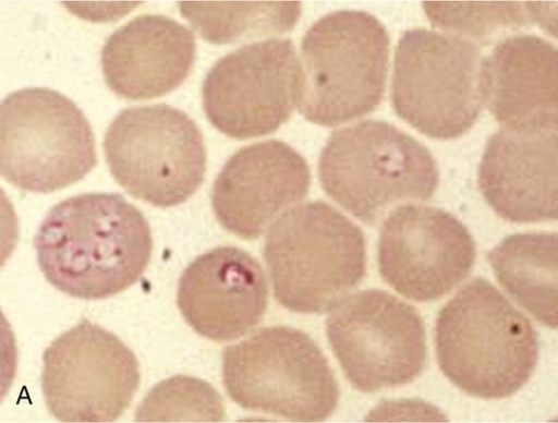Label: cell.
Masks as SVG:
<instances>
[{
  "instance_id": "8",
  "label": "cell",
  "mask_w": 558,
  "mask_h": 423,
  "mask_svg": "<svg viewBox=\"0 0 558 423\" xmlns=\"http://www.w3.org/2000/svg\"><path fill=\"white\" fill-rule=\"evenodd\" d=\"M98 165L96 138L77 106L61 93L29 87L0 108V173L19 190L51 194Z\"/></svg>"
},
{
  "instance_id": "10",
  "label": "cell",
  "mask_w": 558,
  "mask_h": 423,
  "mask_svg": "<svg viewBox=\"0 0 558 423\" xmlns=\"http://www.w3.org/2000/svg\"><path fill=\"white\" fill-rule=\"evenodd\" d=\"M327 334L347 379L362 392L409 385L427 362L424 318L385 291H362L339 303Z\"/></svg>"
},
{
  "instance_id": "15",
  "label": "cell",
  "mask_w": 558,
  "mask_h": 423,
  "mask_svg": "<svg viewBox=\"0 0 558 423\" xmlns=\"http://www.w3.org/2000/svg\"><path fill=\"white\" fill-rule=\"evenodd\" d=\"M269 289L260 264L232 246L215 249L182 273L177 303L203 338L239 340L254 330L266 314Z\"/></svg>"
},
{
  "instance_id": "16",
  "label": "cell",
  "mask_w": 558,
  "mask_h": 423,
  "mask_svg": "<svg viewBox=\"0 0 558 423\" xmlns=\"http://www.w3.org/2000/svg\"><path fill=\"white\" fill-rule=\"evenodd\" d=\"M478 184L504 220H557V124L504 126L488 141Z\"/></svg>"
},
{
  "instance_id": "4",
  "label": "cell",
  "mask_w": 558,
  "mask_h": 423,
  "mask_svg": "<svg viewBox=\"0 0 558 423\" xmlns=\"http://www.w3.org/2000/svg\"><path fill=\"white\" fill-rule=\"evenodd\" d=\"M323 190L356 219L378 223L395 205L428 201L439 170L427 147L385 121H362L336 131L322 150Z\"/></svg>"
},
{
  "instance_id": "14",
  "label": "cell",
  "mask_w": 558,
  "mask_h": 423,
  "mask_svg": "<svg viewBox=\"0 0 558 423\" xmlns=\"http://www.w3.org/2000/svg\"><path fill=\"white\" fill-rule=\"evenodd\" d=\"M311 181L303 156L283 141H264L241 149L223 166L213 186V209L228 232L256 241L279 215L307 196Z\"/></svg>"
},
{
  "instance_id": "21",
  "label": "cell",
  "mask_w": 558,
  "mask_h": 423,
  "mask_svg": "<svg viewBox=\"0 0 558 423\" xmlns=\"http://www.w3.org/2000/svg\"><path fill=\"white\" fill-rule=\"evenodd\" d=\"M520 2H425L424 10L435 28L468 38L478 45L500 31L518 29L539 22L538 8Z\"/></svg>"
},
{
  "instance_id": "19",
  "label": "cell",
  "mask_w": 558,
  "mask_h": 423,
  "mask_svg": "<svg viewBox=\"0 0 558 423\" xmlns=\"http://www.w3.org/2000/svg\"><path fill=\"white\" fill-rule=\"evenodd\" d=\"M505 290L537 321L558 326L557 234L525 232L508 237L488 254Z\"/></svg>"
},
{
  "instance_id": "22",
  "label": "cell",
  "mask_w": 558,
  "mask_h": 423,
  "mask_svg": "<svg viewBox=\"0 0 558 423\" xmlns=\"http://www.w3.org/2000/svg\"><path fill=\"white\" fill-rule=\"evenodd\" d=\"M225 418L220 395L208 383L187 375L157 385L135 412L136 422H221Z\"/></svg>"
},
{
  "instance_id": "5",
  "label": "cell",
  "mask_w": 558,
  "mask_h": 423,
  "mask_svg": "<svg viewBox=\"0 0 558 423\" xmlns=\"http://www.w3.org/2000/svg\"><path fill=\"white\" fill-rule=\"evenodd\" d=\"M390 36L374 15L339 11L319 19L302 41L298 107L320 126L374 112L387 86Z\"/></svg>"
},
{
  "instance_id": "7",
  "label": "cell",
  "mask_w": 558,
  "mask_h": 423,
  "mask_svg": "<svg viewBox=\"0 0 558 423\" xmlns=\"http://www.w3.org/2000/svg\"><path fill=\"white\" fill-rule=\"evenodd\" d=\"M480 46L426 28L399 39L391 99L400 119L438 140L466 134L484 107Z\"/></svg>"
},
{
  "instance_id": "6",
  "label": "cell",
  "mask_w": 558,
  "mask_h": 423,
  "mask_svg": "<svg viewBox=\"0 0 558 423\" xmlns=\"http://www.w3.org/2000/svg\"><path fill=\"white\" fill-rule=\"evenodd\" d=\"M222 382L243 409L294 422L327 420L340 400L328 358L306 334L288 326L264 327L223 349Z\"/></svg>"
},
{
  "instance_id": "12",
  "label": "cell",
  "mask_w": 558,
  "mask_h": 423,
  "mask_svg": "<svg viewBox=\"0 0 558 423\" xmlns=\"http://www.w3.org/2000/svg\"><path fill=\"white\" fill-rule=\"evenodd\" d=\"M300 81L291 39L250 44L210 70L203 85L204 110L209 122L231 138L266 136L290 120Z\"/></svg>"
},
{
  "instance_id": "1",
  "label": "cell",
  "mask_w": 558,
  "mask_h": 423,
  "mask_svg": "<svg viewBox=\"0 0 558 423\" xmlns=\"http://www.w3.org/2000/svg\"><path fill=\"white\" fill-rule=\"evenodd\" d=\"M34 246L51 286L75 299L101 301L136 285L154 241L142 210L121 195L84 194L49 211Z\"/></svg>"
},
{
  "instance_id": "11",
  "label": "cell",
  "mask_w": 558,
  "mask_h": 423,
  "mask_svg": "<svg viewBox=\"0 0 558 423\" xmlns=\"http://www.w3.org/2000/svg\"><path fill=\"white\" fill-rule=\"evenodd\" d=\"M43 362V395L62 422L117 421L142 382L135 354L88 319L54 340Z\"/></svg>"
},
{
  "instance_id": "2",
  "label": "cell",
  "mask_w": 558,
  "mask_h": 423,
  "mask_svg": "<svg viewBox=\"0 0 558 423\" xmlns=\"http://www.w3.org/2000/svg\"><path fill=\"white\" fill-rule=\"evenodd\" d=\"M436 351L445 377L485 400L518 394L536 370L538 334L488 280L477 278L440 311Z\"/></svg>"
},
{
  "instance_id": "17",
  "label": "cell",
  "mask_w": 558,
  "mask_h": 423,
  "mask_svg": "<svg viewBox=\"0 0 558 423\" xmlns=\"http://www.w3.org/2000/svg\"><path fill=\"white\" fill-rule=\"evenodd\" d=\"M191 29L162 15H142L118 28L104 46L106 82L118 97L148 101L190 76L196 60Z\"/></svg>"
},
{
  "instance_id": "18",
  "label": "cell",
  "mask_w": 558,
  "mask_h": 423,
  "mask_svg": "<svg viewBox=\"0 0 558 423\" xmlns=\"http://www.w3.org/2000/svg\"><path fill=\"white\" fill-rule=\"evenodd\" d=\"M558 52L546 39L520 34L482 60L484 106L504 126L557 124Z\"/></svg>"
},
{
  "instance_id": "3",
  "label": "cell",
  "mask_w": 558,
  "mask_h": 423,
  "mask_svg": "<svg viewBox=\"0 0 558 423\" xmlns=\"http://www.w3.org/2000/svg\"><path fill=\"white\" fill-rule=\"evenodd\" d=\"M264 259L276 301L300 314L336 307L366 274V243L359 226L323 202L278 218L266 238Z\"/></svg>"
},
{
  "instance_id": "20",
  "label": "cell",
  "mask_w": 558,
  "mask_h": 423,
  "mask_svg": "<svg viewBox=\"0 0 558 423\" xmlns=\"http://www.w3.org/2000/svg\"><path fill=\"white\" fill-rule=\"evenodd\" d=\"M180 13L213 44L281 35L295 28L302 14L298 2H181Z\"/></svg>"
},
{
  "instance_id": "13",
  "label": "cell",
  "mask_w": 558,
  "mask_h": 423,
  "mask_svg": "<svg viewBox=\"0 0 558 423\" xmlns=\"http://www.w3.org/2000/svg\"><path fill=\"white\" fill-rule=\"evenodd\" d=\"M476 255L469 228L436 207L400 206L381 228L380 274L390 288L415 302L448 295L469 277Z\"/></svg>"
},
{
  "instance_id": "9",
  "label": "cell",
  "mask_w": 558,
  "mask_h": 423,
  "mask_svg": "<svg viewBox=\"0 0 558 423\" xmlns=\"http://www.w3.org/2000/svg\"><path fill=\"white\" fill-rule=\"evenodd\" d=\"M104 148L110 172L123 190L159 208L187 202L207 171L199 126L167 105L123 110L110 124Z\"/></svg>"
}]
</instances>
